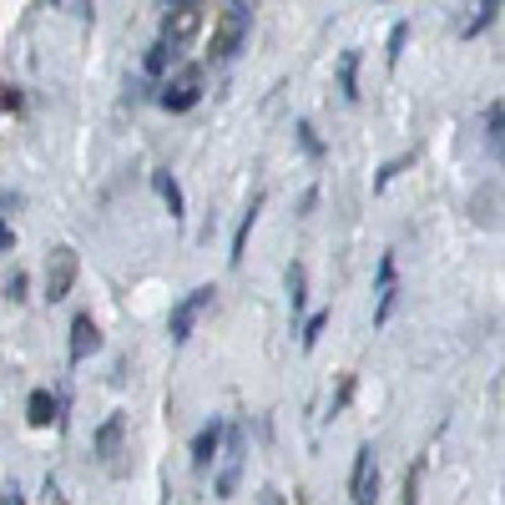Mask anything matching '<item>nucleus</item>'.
<instances>
[{"mask_svg": "<svg viewBox=\"0 0 505 505\" xmlns=\"http://www.w3.org/2000/svg\"><path fill=\"white\" fill-rule=\"evenodd\" d=\"M198 101H202V67H177V77H167L162 91H157V107L172 111V117L192 111Z\"/></svg>", "mask_w": 505, "mask_h": 505, "instance_id": "obj_1", "label": "nucleus"}, {"mask_svg": "<svg viewBox=\"0 0 505 505\" xmlns=\"http://www.w3.org/2000/svg\"><path fill=\"white\" fill-rule=\"evenodd\" d=\"M212 294H218V288L202 283V288H192V294L177 298L172 314H167V339H172V344H187V339H192V324L202 319V308H212Z\"/></svg>", "mask_w": 505, "mask_h": 505, "instance_id": "obj_2", "label": "nucleus"}, {"mask_svg": "<svg viewBox=\"0 0 505 505\" xmlns=\"http://www.w3.org/2000/svg\"><path fill=\"white\" fill-rule=\"evenodd\" d=\"M242 36H248V11L232 5V11L212 26V36H208V61H232L238 46H242Z\"/></svg>", "mask_w": 505, "mask_h": 505, "instance_id": "obj_3", "label": "nucleus"}, {"mask_svg": "<svg viewBox=\"0 0 505 505\" xmlns=\"http://www.w3.org/2000/svg\"><path fill=\"white\" fill-rule=\"evenodd\" d=\"M77 273H81L77 248H56L51 263H46V298H51V304H61V298L77 288Z\"/></svg>", "mask_w": 505, "mask_h": 505, "instance_id": "obj_4", "label": "nucleus"}, {"mask_svg": "<svg viewBox=\"0 0 505 505\" xmlns=\"http://www.w3.org/2000/svg\"><path fill=\"white\" fill-rule=\"evenodd\" d=\"M349 490H354V505H374V500H379V465H374V445H359V450H354Z\"/></svg>", "mask_w": 505, "mask_h": 505, "instance_id": "obj_5", "label": "nucleus"}, {"mask_svg": "<svg viewBox=\"0 0 505 505\" xmlns=\"http://www.w3.org/2000/svg\"><path fill=\"white\" fill-rule=\"evenodd\" d=\"M242 450H248V445H242V429L238 425H228L222 429V475H218V495H232L238 490V475H242Z\"/></svg>", "mask_w": 505, "mask_h": 505, "instance_id": "obj_6", "label": "nucleus"}, {"mask_svg": "<svg viewBox=\"0 0 505 505\" xmlns=\"http://www.w3.org/2000/svg\"><path fill=\"white\" fill-rule=\"evenodd\" d=\"M97 349H101L97 319H91V314H77V319H71V349H67V359H71V364H87Z\"/></svg>", "mask_w": 505, "mask_h": 505, "instance_id": "obj_7", "label": "nucleus"}, {"mask_svg": "<svg viewBox=\"0 0 505 505\" xmlns=\"http://www.w3.org/2000/svg\"><path fill=\"white\" fill-rule=\"evenodd\" d=\"M222 429H228V419H218V415H212L208 425L198 429V439H192V465H198V470H208V465L218 460V450H222Z\"/></svg>", "mask_w": 505, "mask_h": 505, "instance_id": "obj_8", "label": "nucleus"}, {"mask_svg": "<svg viewBox=\"0 0 505 505\" xmlns=\"http://www.w3.org/2000/svg\"><path fill=\"white\" fill-rule=\"evenodd\" d=\"M198 26H202L198 5H177V11L167 15V26H162V41L167 46H182V41H192V36H198Z\"/></svg>", "mask_w": 505, "mask_h": 505, "instance_id": "obj_9", "label": "nucleus"}, {"mask_svg": "<svg viewBox=\"0 0 505 505\" xmlns=\"http://www.w3.org/2000/svg\"><path fill=\"white\" fill-rule=\"evenodd\" d=\"M308 314V273L304 263H288V319H294V329L304 324Z\"/></svg>", "mask_w": 505, "mask_h": 505, "instance_id": "obj_10", "label": "nucleus"}, {"mask_svg": "<svg viewBox=\"0 0 505 505\" xmlns=\"http://www.w3.org/2000/svg\"><path fill=\"white\" fill-rule=\"evenodd\" d=\"M258 212H263V198H252L248 212L238 218V232H232V252H228V263H232V268L248 258V238H252V222H258Z\"/></svg>", "mask_w": 505, "mask_h": 505, "instance_id": "obj_11", "label": "nucleus"}, {"mask_svg": "<svg viewBox=\"0 0 505 505\" xmlns=\"http://www.w3.org/2000/svg\"><path fill=\"white\" fill-rule=\"evenodd\" d=\"M56 415H61V399H56L51 389H31V399H26V419H31L36 429H46Z\"/></svg>", "mask_w": 505, "mask_h": 505, "instance_id": "obj_12", "label": "nucleus"}, {"mask_svg": "<svg viewBox=\"0 0 505 505\" xmlns=\"http://www.w3.org/2000/svg\"><path fill=\"white\" fill-rule=\"evenodd\" d=\"M152 192L162 198V208L172 212V222L187 212V202H182V187H177V177H172V172H152Z\"/></svg>", "mask_w": 505, "mask_h": 505, "instance_id": "obj_13", "label": "nucleus"}, {"mask_svg": "<svg viewBox=\"0 0 505 505\" xmlns=\"http://www.w3.org/2000/svg\"><path fill=\"white\" fill-rule=\"evenodd\" d=\"M121 429H127V419L121 415H107V425L97 429V439H91V450H97V460H111L117 455V445H121Z\"/></svg>", "mask_w": 505, "mask_h": 505, "instance_id": "obj_14", "label": "nucleus"}, {"mask_svg": "<svg viewBox=\"0 0 505 505\" xmlns=\"http://www.w3.org/2000/svg\"><path fill=\"white\" fill-rule=\"evenodd\" d=\"M359 51H344L339 56V97L344 101H359Z\"/></svg>", "mask_w": 505, "mask_h": 505, "instance_id": "obj_15", "label": "nucleus"}, {"mask_svg": "<svg viewBox=\"0 0 505 505\" xmlns=\"http://www.w3.org/2000/svg\"><path fill=\"white\" fill-rule=\"evenodd\" d=\"M172 61H177V46L157 41V46H147V56H142V71H147V77H167V71H172Z\"/></svg>", "mask_w": 505, "mask_h": 505, "instance_id": "obj_16", "label": "nucleus"}, {"mask_svg": "<svg viewBox=\"0 0 505 505\" xmlns=\"http://www.w3.org/2000/svg\"><path fill=\"white\" fill-rule=\"evenodd\" d=\"M324 329H329V314H304V324H298V349L308 354L324 339Z\"/></svg>", "mask_w": 505, "mask_h": 505, "instance_id": "obj_17", "label": "nucleus"}, {"mask_svg": "<svg viewBox=\"0 0 505 505\" xmlns=\"http://www.w3.org/2000/svg\"><path fill=\"white\" fill-rule=\"evenodd\" d=\"M485 142H490L495 152H500V142H505V107H500V97L485 107Z\"/></svg>", "mask_w": 505, "mask_h": 505, "instance_id": "obj_18", "label": "nucleus"}, {"mask_svg": "<svg viewBox=\"0 0 505 505\" xmlns=\"http://www.w3.org/2000/svg\"><path fill=\"white\" fill-rule=\"evenodd\" d=\"M405 41H409V21H395V26H389V41H385V61H389V67H399Z\"/></svg>", "mask_w": 505, "mask_h": 505, "instance_id": "obj_19", "label": "nucleus"}, {"mask_svg": "<svg viewBox=\"0 0 505 505\" xmlns=\"http://www.w3.org/2000/svg\"><path fill=\"white\" fill-rule=\"evenodd\" d=\"M294 132H298V147H304V152L314 157V162H319V157H324V137H319V127H314V121H298Z\"/></svg>", "mask_w": 505, "mask_h": 505, "instance_id": "obj_20", "label": "nucleus"}, {"mask_svg": "<svg viewBox=\"0 0 505 505\" xmlns=\"http://www.w3.org/2000/svg\"><path fill=\"white\" fill-rule=\"evenodd\" d=\"M409 162H415V152H405V157H395V162H385V167H379V172H374V192H385V187L395 182V177L405 172Z\"/></svg>", "mask_w": 505, "mask_h": 505, "instance_id": "obj_21", "label": "nucleus"}, {"mask_svg": "<svg viewBox=\"0 0 505 505\" xmlns=\"http://www.w3.org/2000/svg\"><path fill=\"white\" fill-rule=\"evenodd\" d=\"M349 399H354V374H344L339 389H334V399H329V419H339L344 409H349Z\"/></svg>", "mask_w": 505, "mask_h": 505, "instance_id": "obj_22", "label": "nucleus"}, {"mask_svg": "<svg viewBox=\"0 0 505 505\" xmlns=\"http://www.w3.org/2000/svg\"><path fill=\"white\" fill-rule=\"evenodd\" d=\"M495 15H500V0H480V11H475V21H470V26H465V36H480L485 26L495 21Z\"/></svg>", "mask_w": 505, "mask_h": 505, "instance_id": "obj_23", "label": "nucleus"}, {"mask_svg": "<svg viewBox=\"0 0 505 505\" xmlns=\"http://www.w3.org/2000/svg\"><path fill=\"white\" fill-rule=\"evenodd\" d=\"M395 294H399V288H379V304H374V324H385L389 314H395Z\"/></svg>", "mask_w": 505, "mask_h": 505, "instance_id": "obj_24", "label": "nucleus"}, {"mask_svg": "<svg viewBox=\"0 0 505 505\" xmlns=\"http://www.w3.org/2000/svg\"><path fill=\"white\" fill-rule=\"evenodd\" d=\"M399 505H419V470L405 475V490H399Z\"/></svg>", "mask_w": 505, "mask_h": 505, "instance_id": "obj_25", "label": "nucleus"}, {"mask_svg": "<svg viewBox=\"0 0 505 505\" xmlns=\"http://www.w3.org/2000/svg\"><path fill=\"white\" fill-rule=\"evenodd\" d=\"M379 288H395V252L379 258Z\"/></svg>", "mask_w": 505, "mask_h": 505, "instance_id": "obj_26", "label": "nucleus"}, {"mask_svg": "<svg viewBox=\"0 0 505 505\" xmlns=\"http://www.w3.org/2000/svg\"><path fill=\"white\" fill-rule=\"evenodd\" d=\"M5 294H11V304H26V273H11V283H5Z\"/></svg>", "mask_w": 505, "mask_h": 505, "instance_id": "obj_27", "label": "nucleus"}, {"mask_svg": "<svg viewBox=\"0 0 505 505\" xmlns=\"http://www.w3.org/2000/svg\"><path fill=\"white\" fill-rule=\"evenodd\" d=\"M0 111H21V91L15 87H0Z\"/></svg>", "mask_w": 505, "mask_h": 505, "instance_id": "obj_28", "label": "nucleus"}, {"mask_svg": "<svg viewBox=\"0 0 505 505\" xmlns=\"http://www.w3.org/2000/svg\"><path fill=\"white\" fill-rule=\"evenodd\" d=\"M314 208H319V187H308V192H304V202H298V218H308Z\"/></svg>", "mask_w": 505, "mask_h": 505, "instance_id": "obj_29", "label": "nucleus"}, {"mask_svg": "<svg viewBox=\"0 0 505 505\" xmlns=\"http://www.w3.org/2000/svg\"><path fill=\"white\" fill-rule=\"evenodd\" d=\"M15 248V232H11V222L0 218V252H11Z\"/></svg>", "mask_w": 505, "mask_h": 505, "instance_id": "obj_30", "label": "nucleus"}, {"mask_svg": "<svg viewBox=\"0 0 505 505\" xmlns=\"http://www.w3.org/2000/svg\"><path fill=\"white\" fill-rule=\"evenodd\" d=\"M0 505H26V500H21V490H15V485H11V490L0 495Z\"/></svg>", "mask_w": 505, "mask_h": 505, "instance_id": "obj_31", "label": "nucleus"}, {"mask_svg": "<svg viewBox=\"0 0 505 505\" xmlns=\"http://www.w3.org/2000/svg\"><path fill=\"white\" fill-rule=\"evenodd\" d=\"M172 5H202V0H172Z\"/></svg>", "mask_w": 505, "mask_h": 505, "instance_id": "obj_32", "label": "nucleus"}, {"mask_svg": "<svg viewBox=\"0 0 505 505\" xmlns=\"http://www.w3.org/2000/svg\"><path fill=\"white\" fill-rule=\"evenodd\" d=\"M232 5H248V0H232Z\"/></svg>", "mask_w": 505, "mask_h": 505, "instance_id": "obj_33", "label": "nucleus"}, {"mask_svg": "<svg viewBox=\"0 0 505 505\" xmlns=\"http://www.w3.org/2000/svg\"><path fill=\"white\" fill-rule=\"evenodd\" d=\"M51 5H61V0H51Z\"/></svg>", "mask_w": 505, "mask_h": 505, "instance_id": "obj_34", "label": "nucleus"}, {"mask_svg": "<svg viewBox=\"0 0 505 505\" xmlns=\"http://www.w3.org/2000/svg\"><path fill=\"white\" fill-rule=\"evenodd\" d=\"M298 505H308V500H298Z\"/></svg>", "mask_w": 505, "mask_h": 505, "instance_id": "obj_35", "label": "nucleus"}]
</instances>
